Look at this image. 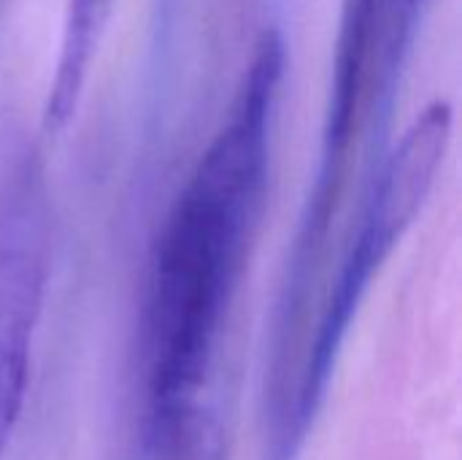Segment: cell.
Masks as SVG:
<instances>
[{"label":"cell","mask_w":462,"mask_h":460,"mask_svg":"<svg viewBox=\"0 0 462 460\" xmlns=\"http://www.w3.org/2000/svg\"><path fill=\"white\" fill-rule=\"evenodd\" d=\"M422 0H346L314 184L344 190L352 152L390 108Z\"/></svg>","instance_id":"obj_4"},{"label":"cell","mask_w":462,"mask_h":460,"mask_svg":"<svg viewBox=\"0 0 462 460\" xmlns=\"http://www.w3.org/2000/svg\"><path fill=\"white\" fill-rule=\"evenodd\" d=\"M51 274V209L30 160L0 174V460L19 428Z\"/></svg>","instance_id":"obj_3"},{"label":"cell","mask_w":462,"mask_h":460,"mask_svg":"<svg viewBox=\"0 0 462 460\" xmlns=\"http://www.w3.org/2000/svg\"><path fill=\"white\" fill-rule=\"evenodd\" d=\"M114 0H68L62 41L54 68V81L46 98L43 122L49 130H60L73 117L79 98L87 84L92 57L97 52L100 35L108 24Z\"/></svg>","instance_id":"obj_5"},{"label":"cell","mask_w":462,"mask_h":460,"mask_svg":"<svg viewBox=\"0 0 462 460\" xmlns=\"http://www.w3.org/2000/svg\"><path fill=\"white\" fill-rule=\"evenodd\" d=\"M284 43L265 33L233 103L157 233L138 320L133 460H227L211 401L263 225Z\"/></svg>","instance_id":"obj_1"},{"label":"cell","mask_w":462,"mask_h":460,"mask_svg":"<svg viewBox=\"0 0 462 460\" xmlns=\"http://www.w3.org/2000/svg\"><path fill=\"white\" fill-rule=\"evenodd\" d=\"M449 141L452 108L449 103L436 100L414 119L401 144L371 168L352 239L346 241L336 279L319 309L317 328L306 342L282 439L265 460H295L300 453L317 412L325 404L352 320L376 274L430 201Z\"/></svg>","instance_id":"obj_2"}]
</instances>
